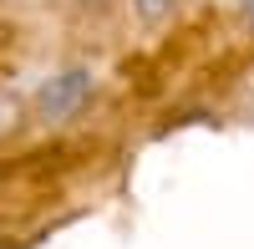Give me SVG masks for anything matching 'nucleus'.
Masks as SVG:
<instances>
[{"instance_id":"2","label":"nucleus","mask_w":254,"mask_h":249,"mask_svg":"<svg viewBox=\"0 0 254 249\" xmlns=\"http://www.w3.org/2000/svg\"><path fill=\"white\" fill-rule=\"evenodd\" d=\"M132 5H137V15H142V20H163L168 10L178 5V0H132Z\"/></svg>"},{"instance_id":"3","label":"nucleus","mask_w":254,"mask_h":249,"mask_svg":"<svg viewBox=\"0 0 254 249\" xmlns=\"http://www.w3.org/2000/svg\"><path fill=\"white\" fill-rule=\"evenodd\" d=\"M249 10H254V0H249Z\"/></svg>"},{"instance_id":"1","label":"nucleus","mask_w":254,"mask_h":249,"mask_svg":"<svg viewBox=\"0 0 254 249\" xmlns=\"http://www.w3.org/2000/svg\"><path fill=\"white\" fill-rule=\"evenodd\" d=\"M92 92H97V71H92V66H66V71H56L46 87H41L36 117H41V122H71V117L92 102Z\"/></svg>"},{"instance_id":"5","label":"nucleus","mask_w":254,"mask_h":249,"mask_svg":"<svg viewBox=\"0 0 254 249\" xmlns=\"http://www.w3.org/2000/svg\"><path fill=\"white\" fill-rule=\"evenodd\" d=\"M0 249H5V244H0Z\"/></svg>"},{"instance_id":"4","label":"nucleus","mask_w":254,"mask_h":249,"mask_svg":"<svg viewBox=\"0 0 254 249\" xmlns=\"http://www.w3.org/2000/svg\"><path fill=\"white\" fill-rule=\"evenodd\" d=\"M244 5H249V0H244Z\"/></svg>"}]
</instances>
